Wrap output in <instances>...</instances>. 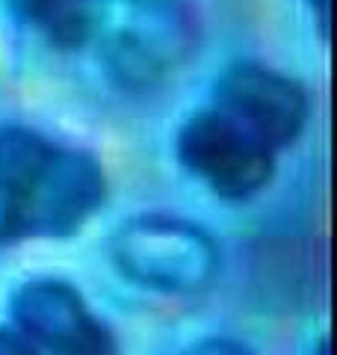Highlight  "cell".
Segmentation results:
<instances>
[{
    "instance_id": "1",
    "label": "cell",
    "mask_w": 337,
    "mask_h": 355,
    "mask_svg": "<svg viewBox=\"0 0 337 355\" xmlns=\"http://www.w3.org/2000/svg\"><path fill=\"white\" fill-rule=\"evenodd\" d=\"M0 178L21 205L27 237H71L107 202V175L89 151L27 125H0Z\"/></svg>"
},
{
    "instance_id": "2",
    "label": "cell",
    "mask_w": 337,
    "mask_h": 355,
    "mask_svg": "<svg viewBox=\"0 0 337 355\" xmlns=\"http://www.w3.org/2000/svg\"><path fill=\"white\" fill-rule=\"evenodd\" d=\"M89 42L119 86L151 89L196 53L198 18L187 0H95Z\"/></svg>"
},
{
    "instance_id": "3",
    "label": "cell",
    "mask_w": 337,
    "mask_h": 355,
    "mask_svg": "<svg viewBox=\"0 0 337 355\" xmlns=\"http://www.w3.org/2000/svg\"><path fill=\"white\" fill-rule=\"evenodd\" d=\"M110 258L128 282L163 296L207 291L222 263L216 240L205 228L160 214L121 222L110 240Z\"/></svg>"
},
{
    "instance_id": "4",
    "label": "cell",
    "mask_w": 337,
    "mask_h": 355,
    "mask_svg": "<svg viewBox=\"0 0 337 355\" xmlns=\"http://www.w3.org/2000/svg\"><path fill=\"white\" fill-rule=\"evenodd\" d=\"M175 151L189 175L228 202L254 198L275 172V151L216 107L198 110L184 121Z\"/></svg>"
},
{
    "instance_id": "5",
    "label": "cell",
    "mask_w": 337,
    "mask_h": 355,
    "mask_svg": "<svg viewBox=\"0 0 337 355\" xmlns=\"http://www.w3.org/2000/svg\"><path fill=\"white\" fill-rule=\"evenodd\" d=\"M9 314L18 331L51 355H121L112 329L62 279H30L12 293Z\"/></svg>"
},
{
    "instance_id": "6",
    "label": "cell",
    "mask_w": 337,
    "mask_h": 355,
    "mask_svg": "<svg viewBox=\"0 0 337 355\" xmlns=\"http://www.w3.org/2000/svg\"><path fill=\"white\" fill-rule=\"evenodd\" d=\"M213 98V107L254 133L273 151L296 142L311 113L308 92L293 77L252 60L231 62L219 74Z\"/></svg>"
},
{
    "instance_id": "7",
    "label": "cell",
    "mask_w": 337,
    "mask_h": 355,
    "mask_svg": "<svg viewBox=\"0 0 337 355\" xmlns=\"http://www.w3.org/2000/svg\"><path fill=\"white\" fill-rule=\"evenodd\" d=\"M0 6L53 48H80L92 36L95 0H0Z\"/></svg>"
},
{
    "instance_id": "8",
    "label": "cell",
    "mask_w": 337,
    "mask_h": 355,
    "mask_svg": "<svg viewBox=\"0 0 337 355\" xmlns=\"http://www.w3.org/2000/svg\"><path fill=\"white\" fill-rule=\"evenodd\" d=\"M21 237H27L24 216H21V205H18L15 193L9 190V184L0 178V246L15 243Z\"/></svg>"
},
{
    "instance_id": "9",
    "label": "cell",
    "mask_w": 337,
    "mask_h": 355,
    "mask_svg": "<svg viewBox=\"0 0 337 355\" xmlns=\"http://www.w3.org/2000/svg\"><path fill=\"white\" fill-rule=\"evenodd\" d=\"M0 355H42L24 331L15 326H0Z\"/></svg>"
},
{
    "instance_id": "10",
    "label": "cell",
    "mask_w": 337,
    "mask_h": 355,
    "mask_svg": "<svg viewBox=\"0 0 337 355\" xmlns=\"http://www.w3.org/2000/svg\"><path fill=\"white\" fill-rule=\"evenodd\" d=\"M181 355H252V352L231 338H207V340L193 343V347Z\"/></svg>"
},
{
    "instance_id": "11",
    "label": "cell",
    "mask_w": 337,
    "mask_h": 355,
    "mask_svg": "<svg viewBox=\"0 0 337 355\" xmlns=\"http://www.w3.org/2000/svg\"><path fill=\"white\" fill-rule=\"evenodd\" d=\"M311 15L317 18V30L322 39H329V18H331V0H305Z\"/></svg>"
},
{
    "instance_id": "12",
    "label": "cell",
    "mask_w": 337,
    "mask_h": 355,
    "mask_svg": "<svg viewBox=\"0 0 337 355\" xmlns=\"http://www.w3.org/2000/svg\"><path fill=\"white\" fill-rule=\"evenodd\" d=\"M311 355H329V340H320V343H317V349H313Z\"/></svg>"
}]
</instances>
